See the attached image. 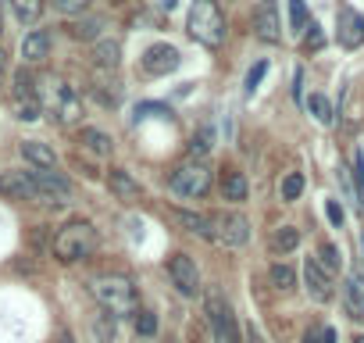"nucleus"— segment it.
I'll use <instances>...</instances> for the list:
<instances>
[{
	"label": "nucleus",
	"mask_w": 364,
	"mask_h": 343,
	"mask_svg": "<svg viewBox=\"0 0 364 343\" xmlns=\"http://www.w3.org/2000/svg\"><path fill=\"white\" fill-rule=\"evenodd\" d=\"M90 293H93L97 304H100L107 315H114V318L136 315V307H139L136 286H132L129 275H97V279L90 283Z\"/></svg>",
	"instance_id": "nucleus-1"
},
{
	"label": "nucleus",
	"mask_w": 364,
	"mask_h": 343,
	"mask_svg": "<svg viewBox=\"0 0 364 343\" xmlns=\"http://www.w3.org/2000/svg\"><path fill=\"white\" fill-rule=\"evenodd\" d=\"M186 29H190V36L197 43H204L211 51H218L225 43V33H229L225 29V15H222V8L215 4V0H193Z\"/></svg>",
	"instance_id": "nucleus-2"
},
{
	"label": "nucleus",
	"mask_w": 364,
	"mask_h": 343,
	"mask_svg": "<svg viewBox=\"0 0 364 343\" xmlns=\"http://www.w3.org/2000/svg\"><path fill=\"white\" fill-rule=\"evenodd\" d=\"M97 250V229L90 222H68L58 229L54 236V258L72 265V261H82Z\"/></svg>",
	"instance_id": "nucleus-3"
},
{
	"label": "nucleus",
	"mask_w": 364,
	"mask_h": 343,
	"mask_svg": "<svg viewBox=\"0 0 364 343\" xmlns=\"http://www.w3.org/2000/svg\"><path fill=\"white\" fill-rule=\"evenodd\" d=\"M204 315L211 322V332H215V343H243V329L232 315V304L225 300V293L218 286H211L204 293Z\"/></svg>",
	"instance_id": "nucleus-4"
},
{
	"label": "nucleus",
	"mask_w": 364,
	"mask_h": 343,
	"mask_svg": "<svg viewBox=\"0 0 364 343\" xmlns=\"http://www.w3.org/2000/svg\"><path fill=\"white\" fill-rule=\"evenodd\" d=\"M168 190L178 194V197H186V201L208 197V190H211V168H208L204 161H186V164H178L171 176H168Z\"/></svg>",
	"instance_id": "nucleus-5"
},
{
	"label": "nucleus",
	"mask_w": 364,
	"mask_h": 343,
	"mask_svg": "<svg viewBox=\"0 0 364 343\" xmlns=\"http://www.w3.org/2000/svg\"><path fill=\"white\" fill-rule=\"evenodd\" d=\"M211 218V240L222 247H243L250 240V222L240 211H215Z\"/></svg>",
	"instance_id": "nucleus-6"
},
{
	"label": "nucleus",
	"mask_w": 364,
	"mask_h": 343,
	"mask_svg": "<svg viewBox=\"0 0 364 343\" xmlns=\"http://www.w3.org/2000/svg\"><path fill=\"white\" fill-rule=\"evenodd\" d=\"M47 104H50V111L58 115L61 125H72V122H79V115H82V97H79L68 83H61V79L50 83V97H47Z\"/></svg>",
	"instance_id": "nucleus-7"
},
{
	"label": "nucleus",
	"mask_w": 364,
	"mask_h": 343,
	"mask_svg": "<svg viewBox=\"0 0 364 343\" xmlns=\"http://www.w3.org/2000/svg\"><path fill=\"white\" fill-rule=\"evenodd\" d=\"M168 275H171V283H175V290L182 293V297H197L200 293V272H197V261L190 258V254H171L168 258Z\"/></svg>",
	"instance_id": "nucleus-8"
},
{
	"label": "nucleus",
	"mask_w": 364,
	"mask_h": 343,
	"mask_svg": "<svg viewBox=\"0 0 364 343\" xmlns=\"http://www.w3.org/2000/svg\"><path fill=\"white\" fill-rule=\"evenodd\" d=\"M336 36L346 51H357L364 47V15L353 11L350 4H339L336 8Z\"/></svg>",
	"instance_id": "nucleus-9"
},
{
	"label": "nucleus",
	"mask_w": 364,
	"mask_h": 343,
	"mask_svg": "<svg viewBox=\"0 0 364 343\" xmlns=\"http://www.w3.org/2000/svg\"><path fill=\"white\" fill-rule=\"evenodd\" d=\"M0 194H8V197H15V201L47 204V197H43V190H40V183H36L33 172H8V176L0 179Z\"/></svg>",
	"instance_id": "nucleus-10"
},
{
	"label": "nucleus",
	"mask_w": 364,
	"mask_h": 343,
	"mask_svg": "<svg viewBox=\"0 0 364 343\" xmlns=\"http://www.w3.org/2000/svg\"><path fill=\"white\" fill-rule=\"evenodd\" d=\"M178 65H182V58H178V51L168 47V43H154V47H146V54H143V72H146V75H168V72H175Z\"/></svg>",
	"instance_id": "nucleus-11"
},
{
	"label": "nucleus",
	"mask_w": 364,
	"mask_h": 343,
	"mask_svg": "<svg viewBox=\"0 0 364 343\" xmlns=\"http://www.w3.org/2000/svg\"><path fill=\"white\" fill-rule=\"evenodd\" d=\"M254 33L264 43H279L282 40V22H279V11H275V0H261V4H257V11H254Z\"/></svg>",
	"instance_id": "nucleus-12"
},
{
	"label": "nucleus",
	"mask_w": 364,
	"mask_h": 343,
	"mask_svg": "<svg viewBox=\"0 0 364 343\" xmlns=\"http://www.w3.org/2000/svg\"><path fill=\"white\" fill-rule=\"evenodd\" d=\"M304 283H307V293L318 300V304H325V300H332V275L318 265V258H307L304 261Z\"/></svg>",
	"instance_id": "nucleus-13"
},
{
	"label": "nucleus",
	"mask_w": 364,
	"mask_h": 343,
	"mask_svg": "<svg viewBox=\"0 0 364 343\" xmlns=\"http://www.w3.org/2000/svg\"><path fill=\"white\" fill-rule=\"evenodd\" d=\"M343 304H346V311H350V318H364V265H357L350 275H346V283H343Z\"/></svg>",
	"instance_id": "nucleus-14"
},
{
	"label": "nucleus",
	"mask_w": 364,
	"mask_h": 343,
	"mask_svg": "<svg viewBox=\"0 0 364 343\" xmlns=\"http://www.w3.org/2000/svg\"><path fill=\"white\" fill-rule=\"evenodd\" d=\"M33 176H36V183H40V190H43V197H47V204H68L72 186H68L65 176H58V172H36V168H33Z\"/></svg>",
	"instance_id": "nucleus-15"
},
{
	"label": "nucleus",
	"mask_w": 364,
	"mask_h": 343,
	"mask_svg": "<svg viewBox=\"0 0 364 343\" xmlns=\"http://www.w3.org/2000/svg\"><path fill=\"white\" fill-rule=\"evenodd\" d=\"M107 186H111V194H114L118 201H129V204L143 197V186L129 176L125 168H111V172H107Z\"/></svg>",
	"instance_id": "nucleus-16"
},
{
	"label": "nucleus",
	"mask_w": 364,
	"mask_h": 343,
	"mask_svg": "<svg viewBox=\"0 0 364 343\" xmlns=\"http://www.w3.org/2000/svg\"><path fill=\"white\" fill-rule=\"evenodd\" d=\"M22 157H26L36 172H54V168H58V154H54L47 143H40V139H22Z\"/></svg>",
	"instance_id": "nucleus-17"
},
{
	"label": "nucleus",
	"mask_w": 364,
	"mask_h": 343,
	"mask_svg": "<svg viewBox=\"0 0 364 343\" xmlns=\"http://www.w3.org/2000/svg\"><path fill=\"white\" fill-rule=\"evenodd\" d=\"M168 218L171 222H178L186 233H193V236H200V240H211V218L208 215H197V211H168Z\"/></svg>",
	"instance_id": "nucleus-18"
},
{
	"label": "nucleus",
	"mask_w": 364,
	"mask_h": 343,
	"mask_svg": "<svg viewBox=\"0 0 364 343\" xmlns=\"http://www.w3.org/2000/svg\"><path fill=\"white\" fill-rule=\"evenodd\" d=\"M47 54H50V33H47V29H33V33L22 40V58H26L29 65H40Z\"/></svg>",
	"instance_id": "nucleus-19"
},
{
	"label": "nucleus",
	"mask_w": 364,
	"mask_h": 343,
	"mask_svg": "<svg viewBox=\"0 0 364 343\" xmlns=\"http://www.w3.org/2000/svg\"><path fill=\"white\" fill-rule=\"evenodd\" d=\"M247 176L243 172H236V168H229L225 176H222V197L225 201H232V204H240V201H247Z\"/></svg>",
	"instance_id": "nucleus-20"
},
{
	"label": "nucleus",
	"mask_w": 364,
	"mask_h": 343,
	"mask_svg": "<svg viewBox=\"0 0 364 343\" xmlns=\"http://www.w3.org/2000/svg\"><path fill=\"white\" fill-rule=\"evenodd\" d=\"M79 143H82V147H86L90 154H97V157H107V154L114 150L111 136H107V132H100V129H93V125L79 132Z\"/></svg>",
	"instance_id": "nucleus-21"
},
{
	"label": "nucleus",
	"mask_w": 364,
	"mask_h": 343,
	"mask_svg": "<svg viewBox=\"0 0 364 343\" xmlns=\"http://www.w3.org/2000/svg\"><path fill=\"white\" fill-rule=\"evenodd\" d=\"M118 61H122L118 40H100V43L93 47V65H97V68H118Z\"/></svg>",
	"instance_id": "nucleus-22"
},
{
	"label": "nucleus",
	"mask_w": 364,
	"mask_h": 343,
	"mask_svg": "<svg viewBox=\"0 0 364 343\" xmlns=\"http://www.w3.org/2000/svg\"><path fill=\"white\" fill-rule=\"evenodd\" d=\"M296 247H300V229L282 226V229L272 233V250H275V254H289V250H296Z\"/></svg>",
	"instance_id": "nucleus-23"
},
{
	"label": "nucleus",
	"mask_w": 364,
	"mask_h": 343,
	"mask_svg": "<svg viewBox=\"0 0 364 343\" xmlns=\"http://www.w3.org/2000/svg\"><path fill=\"white\" fill-rule=\"evenodd\" d=\"M100 29H104V19H79V22H72L68 26V36L72 40H97L100 36Z\"/></svg>",
	"instance_id": "nucleus-24"
},
{
	"label": "nucleus",
	"mask_w": 364,
	"mask_h": 343,
	"mask_svg": "<svg viewBox=\"0 0 364 343\" xmlns=\"http://www.w3.org/2000/svg\"><path fill=\"white\" fill-rule=\"evenodd\" d=\"M304 104H307V111L314 115V122H321V125H332V115H336V111H332V100H328V97H321V93H311Z\"/></svg>",
	"instance_id": "nucleus-25"
},
{
	"label": "nucleus",
	"mask_w": 364,
	"mask_h": 343,
	"mask_svg": "<svg viewBox=\"0 0 364 343\" xmlns=\"http://www.w3.org/2000/svg\"><path fill=\"white\" fill-rule=\"evenodd\" d=\"M8 4H11L15 19L26 22V26H33L40 19V11H43V0H8Z\"/></svg>",
	"instance_id": "nucleus-26"
},
{
	"label": "nucleus",
	"mask_w": 364,
	"mask_h": 343,
	"mask_svg": "<svg viewBox=\"0 0 364 343\" xmlns=\"http://www.w3.org/2000/svg\"><path fill=\"white\" fill-rule=\"evenodd\" d=\"M272 286H275L279 293H289V290L296 286V275H293V268H289L286 261H275V265H272Z\"/></svg>",
	"instance_id": "nucleus-27"
},
{
	"label": "nucleus",
	"mask_w": 364,
	"mask_h": 343,
	"mask_svg": "<svg viewBox=\"0 0 364 343\" xmlns=\"http://www.w3.org/2000/svg\"><path fill=\"white\" fill-rule=\"evenodd\" d=\"M93 332H97V339H100V343H114V336H118V318L104 311V315L93 322Z\"/></svg>",
	"instance_id": "nucleus-28"
},
{
	"label": "nucleus",
	"mask_w": 364,
	"mask_h": 343,
	"mask_svg": "<svg viewBox=\"0 0 364 343\" xmlns=\"http://www.w3.org/2000/svg\"><path fill=\"white\" fill-rule=\"evenodd\" d=\"M211 139H215V129H211V122H204L200 132H197L193 143H190V154H193V157H204V154L211 150Z\"/></svg>",
	"instance_id": "nucleus-29"
},
{
	"label": "nucleus",
	"mask_w": 364,
	"mask_h": 343,
	"mask_svg": "<svg viewBox=\"0 0 364 343\" xmlns=\"http://www.w3.org/2000/svg\"><path fill=\"white\" fill-rule=\"evenodd\" d=\"M289 29L293 33H307V4L304 0H289Z\"/></svg>",
	"instance_id": "nucleus-30"
},
{
	"label": "nucleus",
	"mask_w": 364,
	"mask_h": 343,
	"mask_svg": "<svg viewBox=\"0 0 364 343\" xmlns=\"http://www.w3.org/2000/svg\"><path fill=\"white\" fill-rule=\"evenodd\" d=\"M304 194V176L300 172H289V176L282 179V201H296Z\"/></svg>",
	"instance_id": "nucleus-31"
},
{
	"label": "nucleus",
	"mask_w": 364,
	"mask_h": 343,
	"mask_svg": "<svg viewBox=\"0 0 364 343\" xmlns=\"http://www.w3.org/2000/svg\"><path fill=\"white\" fill-rule=\"evenodd\" d=\"M339 261H343V258H339V250H336L332 243H321V258H318V265H321L328 275H332V272H339Z\"/></svg>",
	"instance_id": "nucleus-32"
},
{
	"label": "nucleus",
	"mask_w": 364,
	"mask_h": 343,
	"mask_svg": "<svg viewBox=\"0 0 364 343\" xmlns=\"http://www.w3.org/2000/svg\"><path fill=\"white\" fill-rule=\"evenodd\" d=\"M136 332L139 336H154L157 332V315L154 311H139L136 315Z\"/></svg>",
	"instance_id": "nucleus-33"
},
{
	"label": "nucleus",
	"mask_w": 364,
	"mask_h": 343,
	"mask_svg": "<svg viewBox=\"0 0 364 343\" xmlns=\"http://www.w3.org/2000/svg\"><path fill=\"white\" fill-rule=\"evenodd\" d=\"M50 4L61 11V15H82L90 8V0H50Z\"/></svg>",
	"instance_id": "nucleus-34"
},
{
	"label": "nucleus",
	"mask_w": 364,
	"mask_h": 343,
	"mask_svg": "<svg viewBox=\"0 0 364 343\" xmlns=\"http://www.w3.org/2000/svg\"><path fill=\"white\" fill-rule=\"evenodd\" d=\"M264 72H268V61H257L250 72H247V93L254 97V90L261 86V79H264Z\"/></svg>",
	"instance_id": "nucleus-35"
},
{
	"label": "nucleus",
	"mask_w": 364,
	"mask_h": 343,
	"mask_svg": "<svg viewBox=\"0 0 364 343\" xmlns=\"http://www.w3.org/2000/svg\"><path fill=\"white\" fill-rule=\"evenodd\" d=\"M307 29H311V33L304 36V47H307V51H321V47H325V36H321V29H318L314 22H311Z\"/></svg>",
	"instance_id": "nucleus-36"
},
{
	"label": "nucleus",
	"mask_w": 364,
	"mask_h": 343,
	"mask_svg": "<svg viewBox=\"0 0 364 343\" xmlns=\"http://www.w3.org/2000/svg\"><path fill=\"white\" fill-rule=\"evenodd\" d=\"M136 115H139V118H146V115H161V118H171V107H164V104H139V107H136Z\"/></svg>",
	"instance_id": "nucleus-37"
},
{
	"label": "nucleus",
	"mask_w": 364,
	"mask_h": 343,
	"mask_svg": "<svg viewBox=\"0 0 364 343\" xmlns=\"http://www.w3.org/2000/svg\"><path fill=\"white\" fill-rule=\"evenodd\" d=\"M353 172H357V197L364 201V154L353 157Z\"/></svg>",
	"instance_id": "nucleus-38"
},
{
	"label": "nucleus",
	"mask_w": 364,
	"mask_h": 343,
	"mask_svg": "<svg viewBox=\"0 0 364 343\" xmlns=\"http://www.w3.org/2000/svg\"><path fill=\"white\" fill-rule=\"evenodd\" d=\"M325 215H328V222H332L336 229H339V226H343V218H346V215H343V208H339L336 201H328V204H325Z\"/></svg>",
	"instance_id": "nucleus-39"
},
{
	"label": "nucleus",
	"mask_w": 364,
	"mask_h": 343,
	"mask_svg": "<svg viewBox=\"0 0 364 343\" xmlns=\"http://www.w3.org/2000/svg\"><path fill=\"white\" fill-rule=\"evenodd\" d=\"M243 339H247V343H264V339H261V332H257L254 325H250V329L243 332Z\"/></svg>",
	"instance_id": "nucleus-40"
},
{
	"label": "nucleus",
	"mask_w": 364,
	"mask_h": 343,
	"mask_svg": "<svg viewBox=\"0 0 364 343\" xmlns=\"http://www.w3.org/2000/svg\"><path fill=\"white\" fill-rule=\"evenodd\" d=\"M321 343H336V329H332V325L321 329Z\"/></svg>",
	"instance_id": "nucleus-41"
},
{
	"label": "nucleus",
	"mask_w": 364,
	"mask_h": 343,
	"mask_svg": "<svg viewBox=\"0 0 364 343\" xmlns=\"http://www.w3.org/2000/svg\"><path fill=\"white\" fill-rule=\"evenodd\" d=\"M304 343H321V332H307V336H304Z\"/></svg>",
	"instance_id": "nucleus-42"
},
{
	"label": "nucleus",
	"mask_w": 364,
	"mask_h": 343,
	"mask_svg": "<svg viewBox=\"0 0 364 343\" xmlns=\"http://www.w3.org/2000/svg\"><path fill=\"white\" fill-rule=\"evenodd\" d=\"M4 68H8V54L0 51V79H4Z\"/></svg>",
	"instance_id": "nucleus-43"
},
{
	"label": "nucleus",
	"mask_w": 364,
	"mask_h": 343,
	"mask_svg": "<svg viewBox=\"0 0 364 343\" xmlns=\"http://www.w3.org/2000/svg\"><path fill=\"white\" fill-rule=\"evenodd\" d=\"M353 343H364V336H353Z\"/></svg>",
	"instance_id": "nucleus-44"
},
{
	"label": "nucleus",
	"mask_w": 364,
	"mask_h": 343,
	"mask_svg": "<svg viewBox=\"0 0 364 343\" xmlns=\"http://www.w3.org/2000/svg\"><path fill=\"white\" fill-rule=\"evenodd\" d=\"M360 247H364V236H360Z\"/></svg>",
	"instance_id": "nucleus-45"
},
{
	"label": "nucleus",
	"mask_w": 364,
	"mask_h": 343,
	"mask_svg": "<svg viewBox=\"0 0 364 343\" xmlns=\"http://www.w3.org/2000/svg\"><path fill=\"white\" fill-rule=\"evenodd\" d=\"M114 4H122V0H114Z\"/></svg>",
	"instance_id": "nucleus-46"
}]
</instances>
